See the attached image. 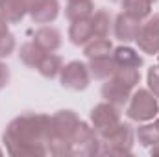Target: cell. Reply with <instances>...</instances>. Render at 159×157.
<instances>
[{
    "label": "cell",
    "mask_w": 159,
    "mask_h": 157,
    "mask_svg": "<svg viewBox=\"0 0 159 157\" xmlns=\"http://www.w3.org/2000/svg\"><path fill=\"white\" fill-rule=\"evenodd\" d=\"M135 43H137L141 54H148V56L159 54V13L150 15L141 24V30H139Z\"/></svg>",
    "instance_id": "obj_8"
},
{
    "label": "cell",
    "mask_w": 159,
    "mask_h": 157,
    "mask_svg": "<svg viewBox=\"0 0 159 157\" xmlns=\"http://www.w3.org/2000/svg\"><path fill=\"white\" fill-rule=\"evenodd\" d=\"M89 72H91V78L94 79H104L111 78L117 70V63L113 59V56H107V57H98V59H89Z\"/></svg>",
    "instance_id": "obj_16"
},
{
    "label": "cell",
    "mask_w": 159,
    "mask_h": 157,
    "mask_svg": "<svg viewBox=\"0 0 159 157\" xmlns=\"http://www.w3.org/2000/svg\"><path fill=\"white\" fill-rule=\"evenodd\" d=\"M135 137L141 142V146L152 148V146L159 144V126L152 120L150 122H141V126L135 131Z\"/></svg>",
    "instance_id": "obj_22"
},
{
    "label": "cell",
    "mask_w": 159,
    "mask_h": 157,
    "mask_svg": "<svg viewBox=\"0 0 159 157\" xmlns=\"http://www.w3.org/2000/svg\"><path fill=\"white\" fill-rule=\"evenodd\" d=\"M50 137L52 124L50 117L44 113H24L13 118L2 133L6 150L13 157L46 155Z\"/></svg>",
    "instance_id": "obj_1"
},
{
    "label": "cell",
    "mask_w": 159,
    "mask_h": 157,
    "mask_svg": "<svg viewBox=\"0 0 159 157\" xmlns=\"http://www.w3.org/2000/svg\"><path fill=\"white\" fill-rule=\"evenodd\" d=\"M83 54L87 59H98L107 57L113 54V44L107 37H93L89 43L83 44Z\"/></svg>",
    "instance_id": "obj_17"
},
{
    "label": "cell",
    "mask_w": 159,
    "mask_h": 157,
    "mask_svg": "<svg viewBox=\"0 0 159 157\" xmlns=\"http://www.w3.org/2000/svg\"><path fill=\"white\" fill-rule=\"evenodd\" d=\"M93 13H94L93 0H74V2H69L65 7V17L70 22L80 20V19H89Z\"/></svg>",
    "instance_id": "obj_23"
},
{
    "label": "cell",
    "mask_w": 159,
    "mask_h": 157,
    "mask_svg": "<svg viewBox=\"0 0 159 157\" xmlns=\"http://www.w3.org/2000/svg\"><path fill=\"white\" fill-rule=\"evenodd\" d=\"M141 24H143V20H139V19L120 11L119 15L115 17V20H113V34H115V37L120 43H131V41L137 39Z\"/></svg>",
    "instance_id": "obj_10"
},
{
    "label": "cell",
    "mask_w": 159,
    "mask_h": 157,
    "mask_svg": "<svg viewBox=\"0 0 159 157\" xmlns=\"http://www.w3.org/2000/svg\"><path fill=\"white\" fill-rule=\"evenodd\" d=\"M9 79H11V72H9V67L4 63V61H0V91L9 83Z\"/></svg>",
    "instance_id": "obj_26"
},
{
    "label": "cell",
    "mask_w": 159,
    "mask_h": 157,
    "mask_svg": "<svg viewBox=\"0 0 159 157\" xmlns=\"http://www.w3.org/2000/svg\"><path fill=\"white\" fill-rule=\"evenodd\" d=\"M113 59L117 63V67H133V69H141L144 59L141 56V50H135L131 46H128L126 43L120 44L117 48H113Z\"/></svg>",
    "instance_id": "obj_14"
},
{
    "label": "cell",
    "mask_w": 159,
    "mask_h": 157,
    "mask_svg": "<svg viewBox=\"0 0 159 157\" xmlns=\"http://www.w3.org/2000/svg\"><path fill=\"white\" fill-rule=\"evenodd\" d=\"M15 48H17V41H15V35L13 34L6 32V34L0 35V59L9 57L15 52Z\"/></svg>",
    "instance_id": "obj_24"
},
{
    "label": "cell",
    "mask_w": 159,
    "mask_h": 157,
    "mask_svg": "<svg viewBox=\"0 0 159 157\" xmlns=\"http://www.w3.org/2000/svg\"><path fill=\"white\" fill-rule=\"evenodd\" d=\"M44 50L41 48L39 44H35L34 41H30V43H24L22 46H20V50H19V59H20V63L24 65V67H28V69H37L41 63V59L44 57Z\"/></svg>",
    "instance_id": "obj_18"
},
{
    "label": "cell",
    "mask_w": 159,
    "mask_h": 157,
    "mask_svg": "<svg viewBox=\"0 0 159 157\" xmlns=\"http://www.w3.org/2000/svg\"><path fill=\"white\" fill-rule=\"evenodd\" d=\"M157 57H159V54H157Z\"/></svg>",
    "instance_id": "obj_34"
},
{
    "label": "cell",
    "mask_w": 159,
    "mask_h": 157,
    "mask_svg": "<svg viewBox=\"0 0 159 157\" xmlns=\"http://www.w3.org/2000/svg\"><path fill=\"white\" fill-rule=\"evenodd\" d=\"M34 43L39 44L44 52H56L61 46V32L57 28H54V26L43 24L34 34Z\"/></svg>",
    "instance_id": "obj_13"
},
{
    "label": "cell",
    "mask_w": 159,
    "mask_h": 157,
    "mask_svg": "<svg viewBox=\"0 0 159 157\" xmlns=\"http://www.w3.org/2000/svg\"><path fill=\"white\" fill-rule=\"evenodd\" d=\"M91 26L94 37H107L109 32L113 30V17L109 15L107 9H98L91 15Z\"/></svg>",
    "instance_id": "obj_20"
},
{
    "label": "cell",
    "mask_w": 159,
    "mask_h": 157,
    "mask_svg": "<svg viewBox=\"0 0 159 157\" xmlns=\"http://www.w3.org/2000/svg\"><path fill=\"white\" fill-rule=\"evenodd\" d=\"M59 0H35L34 7L30 9V17L35 24H50L59 15Z\"/></svg>",
    "instance_id": "obj_11"
},
{
    "label": "cell",
    "mask_w": 159,
    "mask_h": 157,
    "mask_svg": "<svg viewBox=\"0 0 159 157\" xmlns=\"http://www.w3.org/2000/svg\"><path fill=\"white\" fill-rule=\"evenodd\" d=\"M154 122H156V124H157V126H159V115H157V117H156V118H154Z\"/></svg>",
    "instance_id": "obj_29"
},
{
    "label": "cell",
    "mask_w": 159,
    "mask_h": 157,
    "mask_svg": "<svg viewBox=\"0 0 159 157\" xmlns=\"http://www.w3.org/2000/svg\"><path fill=\"white\" fill-rule=\"evenodd\" d=\"M59 83L70 91H85L91 83V72H89L87 63L69 61L67 65H63L59 72Z\"/></svg>",
    "instance_id": "obj_7"
},
{
    "label": "cell",
    "mask_w": 159,
    "mask_h": 157,
    "mask_svg": "<svg viewBox=\"0 0 159 157\" xmlns=\"http://www.w3.org/2000/svg\"><path fill=\"white\" fill-rule=\"evenodd\" d=\"M119 122H120V111L115 104L102 102V104H96L91 109V126L98 133V137H104L106 133H109Z\"/></svg>",
    "instance_id": "obj_6"
},
{
    "label": "cell",
    "mask_w": 159,
    "mask_h": 157,
    "mask_svg": "<svg viewBox=\"0 0 159 157\" xmlns=\"http://www.w3.org/2000/svg\"><path fill=\"white\" fill-rule=\"evenodd\" d=\"M61 69H63V59H61L57 54H54V52H46L44 57L41 59L39 67H37L39 74L43 76V78H46V79L59 78Z\"/></svg>",
    "instance_id": "obj_19"
},
{
    "label": "cell",
    "mask_w": 159,
    "mask_h": 157,
    "mask_svg": "<svg viewBox=\"0 0 159 157\" xmlns=\"http://www.w3.org/2000/svg\"><path fill=\"white\" fill-rule=\"evenodd\" d=\"M93 26H91V17L89 19H80L72 20L69 26V41L74 46H83L85 43L93 39Z\"/></svg>",
    "instance_id": "obj_15"
},
{
    "label": "cell",
    "mask_w": 159,
    "mask_h": 157,
    "mask_svg": "<svg viewBox=\"0 0 159 157\" xmlns=\"http://www.w3.org/2000/svg\"><path fill=\"white\" fill-rule=\"evenodd\" d=\"M146 81H148V89H150V92L159 98V65H152V67L148 69Z\"/></svg>",
    "instance_id": "obj_25"
},
{
    "label": "cell",
    "mask_w": 159,
    "mask_h": 157,
    "mask_svg": "<svg viewBox=\"0 0 159 157\" xmlns=\"http://www.w3.org/2000/svg\"><path fill=\"white\" fill-rule=\"evenodd\" d=\"M102 152V141L98 133L93 129L91 124L80 120L72 137H70V155H100Z\"/></svg>",
    "instance_id": "obj_5"
},
{
    "label": "cell",
    "mask_w": 159,
    "mask_h": 157,
    "mask_svg": "<svg viewBox=\"0 0 159 157\" xmlns=\"http://www.w3.org/2000/svg\"><path fill=\"white\" fill-rule=\"evenodd\" d=\"M150 154H152V155H159V144H156V146L150 148Z\"/></svg>",
    "instance_id": "obj_28"
},
{
    "label": "cell",
    "mask_w": 159,
    "mask_h": 157,
    "mask_svg": "<svg viewBox=\"0 0 159 157\" xmlns=\"http://www.w3.org/2000/svg\"><path fill=\"white\" fill-rule=\"evenodd\" d=\"M52 137L48 141V154L70 155V137L80 124V117L72 109H61L50 117Z\"/></svg>",
    "instance_id": "obj_2"
},
{
    "label": "cell",
    "mask_w": 159,
    "mask_h": 157,
    "mask_svg": "<svg viewBox=\"0 0 159 157\" xmlns=\"http://www.w3.org/2000/svg\"><path fill=\"white\" fill-rule=\"evenodd\" d=\"M6 32H9V30H7V20H6V19L2 17V13H0V35L6 34Z\"/></svg>",
    "instance_id": "obj_27"
},
{
    "label": "cell",
    "mask_w": 159,
    "mask_h": 157,
    "mask_svg": "<svg viewBox=\"0 0 159 157\" xmlns=\"http://www.w3.org/2000/svg\"><path fill=\"white\" fill-rule=\"evenodd\" d=\"M122 4V11L139 19V20H146L152 15V0H120Z\"/></svg>",
    "instance_id": "obj_21"
},
{
    "label": "cell",
    "mask_w": 159,
    "mask_h": 157,
    "mask_svg": "<svg viewBox=\"0 0 159 157\" xmlns=\"http://www.w3.org/2000/svg\"><path fill=\"white\" fill-rule=\"evenodd\" d=\"M4 2H6V0H0V6H2V4H4Z\"/></svg>",
    "instance_id": "obj_30"
},
{
    "label": "cell",
    "mask_w": 159,
    "mask_h": 157,
    "mask_svg": "<svg viewBox=\"0 0 159 157\" xmlns=\"http://www.w3.org/2000/svg\"><path fill=\"white\" fill-rule=\"evenodd\" d=\"M111 2H120V0H111Z\"/></svg>",
    "instance_id": "obj_32"
},
{
    "label": "cell",
    "mask_w": 159,
    "mask_h": 157,
    "mask_svg": "<svg viewBox=\"0 0 159 157\" xmlns=\"http://www.w3.org/2000/svg\"><path fill=\"white\" fill-rule=\"evenodd\" d=\"M133 89L129 85H126L124 81H120L117 76H111V78L104 79V85H102V98L109 104H115L117 107H122L128 104L129 96H131Z\"/></svg>",
    "instance_id": "obj_9"
},
{
    "label": "cell",
    "mask_w": 159,
    "mask_h": 157,
    "mask_svg": "<svg viewBox=\"0 0 159 157\" xmlns=\"http://www.w3.org/2000/svg\"><path fill=\"white\" fill-rule=\"evenodd\" d=\"M159 115L157 96L150 92V89H133L128 104H126V117L133 122H150Z\"/></svg>",
    "instance_id": "obj_3"
},
{
    "label": "cell",
    "mask_w": 159,
    "mask_h": 157,
    "mask_svg": "<svg viewBox=\"0 0 159 157\" xmlns=\"http://www.w3.org/2000/svg\"><path fill=\"white\" fill-rule=\"evenodd\" d=\"M2 154H4V152H2V148H0V155H2Z\"/></svg>",
    "instance_id": "obj_31"
},
{
    "label": "cell",
    "mask_w": 159,
    "mask_h": 157,
    "mask_svg": "<svg viewBox=\"0 0 159 157\" xmlns=\"http://www.w3.org/2000/svg\"><path fill=\"white\" fill-rule=\"evenodd\" d=\"M102 152L100 155H129L135 142V131L128 122H119L109 133L100 137Z\"/></svg>",
    "instance_id": "obj_4"
},
{
    "label": "cell",
    "mask_w": 159,
    "mask_h": 157,
    "mask_svg": "<svg viewBox=\"0 0 159 157\" xmlns=\"http://www.w3.org/2000/svg\"><path fill=\"white\" fill-rule=\"evenodd\" d=\"M35 0H6L0 6L2 17L7 20V24H19L34 7Z\"/></svg>",
    "instance_id": "obj_12"
},
{
    "label": "cell",
    "mask_w": 159,
    "mask_h": 157,
    "mask_svg": "<svg viewBox=\"0 0 159 157\" xmlns=\"http://www.w3.org/2000/svg\"><path fill=\"white\" fill-rule=\"evenodd\" d=\"M69 2H74V0H69Z\"/></svg>",
    "instance_id": "obj_33"
}]
</instances>
